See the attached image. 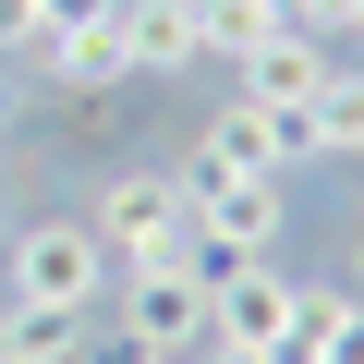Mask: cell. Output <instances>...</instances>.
Segmentation results:
<instances>
[{
    "mask_svg": "<svg viewBox=\"0 0 364 364\" xmlns=\"http://www.w3.org/2000/svg\"><path fill=\"white\" fill-rule=\"evenodd\" d=\"M291 316H304V279L279 267V255H255V267H219L207 279V364H267L279 340H291Z\"/></svg>",
    "mask_w": 364,
    "mask_h": 364,
    "instance_id": "2",
    "label": "cell"
},
{
    "mask_svg": "<svg viewBox=\"0 0 364 364\" xmlns=\"http://www.w3.org/2000/svg\"><path fill=\"white\" fill-rule=\"evenodd\" d=\"M328 61H340V49H328L316 25H279V37H267L255 61H231V85H243L255 109H304V97L328 85Z\"/></svg>",
    "mask_w": 364,
    "mask_h": 364,
    "instance_id": "6",
    "label": "cell"
},
{
    "mask_svg": "<svg viewBox=\"0 0 364 364\" xmlns=\"http://www.w3.org/2000/svg\"><path fill=\"white\" fill-rule=\"evenodd\" d=\"M109 243L85 219H25V231H0V304H61V316H97L109 304Z\"/></svg>",
    "mask_w": 364,
    "mask_h": 364,
    "instance_id": "1",
    "label": "cell"
},
{
    "mask_svg": "<svg viewBox=\"0 0 364 364\" xmlns=\"http://www.w3.org/2000/svg\"><path fill=\"white\" fill-rule=\"evenodd\" d=\"M0 182H13V146H0Z\"/></svg>",
    "mask_w": 364,
    "mask_h": 364,
    "instance_id": "15",
    "label": "cell"
},
{
    "mask_svg": "<svg viewBox=\"0 0 364 364\" xmlns=\"http://www.w3.org/2000/svg\"><path fill=\"white\" fill-rule=\"evenodd\" d=\"M340 37H352V49H364V0H340Z\"/></svg>",
    "mask_w": 364,
    "mask_h": 364,
    "instance_id": "14",
    "label": "cell"
},
{
    "mask_svg": "<svg viewBox=\"0 0 364 364\" xmlns=\"http://www.w3.org/2000/svg\"><path fill=\"white\" fill-rule=\"evenodd\" d=\"M109 316H122V340H134V352H195V340H207V279L182 267V255L122 267V279H109Z\"/></svg>",
    "mask_w": 364,
    "mask_h": 364,
    "instance_id": "4",
    "label": "cell"
},
{
    "mask_svg": "<svg viewBox=\"0 0 364 364\" xmlns=\"http://www.w3.org/2000/svg\"><path fill=\"white\" fill-rule=\"evenodd\" d=\"M49 37V13H37V0H0V61H13V49H37Z\"/></svg>",
    "mask_w": 364,
    "mask_h": 364,
    "instance_id": "12",
    "label": "cell"
},
{
    "mask_svg": "<svg viewBox=\"0 0 364 364\" xmlns=\"http://www.w3.org/2000/svg\"><path fill=\"white\" fill-rule=\"evenodd\" d=\"M195 49V0H122V73H182Z\"/></svg>",
    "mask_w": 364,
    "mask_h": 364,
    "instance_id": "8",
    "label": "cell"
},
{
    "mask_svg": "<svg viewBox=\"0 0 364 364\" xmlns=\"http://www.w3.org/2000/svg\"><path fill=\"white\" fill-rule=\"evenodd\" d=\"M0 364H85V316H61V304H0Z\"/></svg>",
    "mask_w": 364,
    "mask_h": 364,
    "instance_id": "9",
    "label": "cell"
},
{
    "mask_svg": "<svg viewBox=\"0 0 364 364\" xmlns=\"http://www.w3.org/2000/svg\"><path fill=\"white\" fill-rule=\"evenodd\" d=\"M267 364H364V291H316L304 279V316H291V340Z\"/></svg>",
    "mask_w": 364,
    "mask_h": 364,
    "instance_id": "7",
    "label": "cell"
},
{
    "mask_svg": "<svg viewBox=\"0 0 364 364\" xmlns=\"http://www.w3.org/2000/svg\"><path fill=\"white\" fill-rule=\"evenodd\" d=\"M304 134L316 158H364V61H328V85L304 97Z\"/></svg>",
    "mask_w": 364,
    "mask_h": 364,
    "instance_id": "10",
    "label": "cell"
},
{
    "mask_svg": "<svg viewBox=\"0 0 364 364\" xmlns=\"http://www.w3.org/2000/svg\"><path fill=\"white\" fill-rule=\"evenodd\" d=\"M279 25H291L279 0H195V49H207V61H255Z\"/></svg>",
    "mask_w": 364,
    "mask_h": 364,
    "instance_id": "11",
    "label": "cell"
},
{
    "mask_svg": "<svg viewBox=\"0 0 364 364\" xmlns=\"http://www.w3.org/2000/svg\"><path fill=\"white\" fill-rule=\"evenodd\" d=\"M85 364H195V352H134V340H122V352H85Z\"/></svg>",
    "mask_w": 364,
    "mask_h": 364,
    "instance_id": "13",
    "label": "cell"
},
{
    "mask_svg": "<svg viewBox=\"0 0 364 364\" xmlns=\"http://www.w3.org/2000/svg\"><path fill=\"white\" fill-rule=\"evenodd\" d=\"M85 231L109 243V267H158V255H182V231H195V195H182V170H109L97 207H85Z\"/></svg>",
    "mask_w": 364,
    "mask_h": 364,
    "instance_id": "3",
    "label": "cell"
},
{
    "mask_svg": "<svg viewBox=\"0 0 364 364\" xmlns=\"http://www.w3.org/2000/svg\"><path fill=\"white\" fill-rule=\"evenodd\" d=\"M37 61H49V85H61V97H109V85H134V73H122V0H109V13L49 25V37H37Z\"/></svg>",
    "mask_w": 364,
    "mask_h": 364,
    "instance_id": "5",
    "label": "cell"
}]
</instances>
